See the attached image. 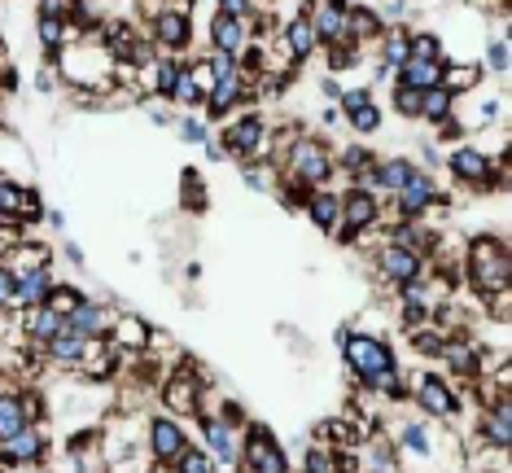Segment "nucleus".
<instances>
[{
    "mask_svg": "<svg viewBox=\"0 0 512 473\" xmlns=\"http://www.w3.org/2000/svg\"><path fill=\"white\" fill-rule=\"evenodd\" d=\"M0 180H5V176H0Z\"/></svg>",
    "mask_w": 512,
    "mask_h": 473,
    "instance_id": "55",
    "label": "nucleus"
},
{
    "mask_svg": "<svg viewBox=\"0 0 512 473\" xmlns=\"http://www.w3.org/2000/svg\"><path fill=\"white\" fill-rule=\"evenodd\" d=\"M482 71H495V75L508 71V40H504V36L486 44V66H482Z\"/></svg>",
    "mask_w": 512,
    "mask_h": 473,
    "instance_id": "45",
    "label": "nucleus"
},
{
    "mask_svg": "<svg viewBox=\"0 0 512 473\" xmlns=\"http://www.w3.org/2000/svg\"><path fill=\"white\" fill-rule=\"evenodd\" d=\"M149 329L141 316H127V311H114V320H110V329H106V338L114 342V351L119 355H141L145 346H149Z\"/></svg>",
    "mask_w": 512,
    "mask_h": 473,
    "instance_id": "21",
    "label": "nucleus"
},
{
    "mask_svg": "<svg viewBox=\"0 0 512 473\" xmlns=\"http://www.w3.org/2000/svg\"><path fill=\"white\" fill-rule=\"evenodd\" d=\"M18 79H14V71H5V62H0V88H14Z\"/></svg>",
    "mask_w": 512,
    "mask_h": 473,
    "instance_id": "54",
    "label": "nucleus"
},
{
    "mask_svg": "<svg viewBox=\"0 0 512 473\" xmlns=\"http://www.w3.org/2000/svg\"><path fill=\"white\" fill-rule=\"evenodd\" d=\"M171 101H180V106H202V92H197V84L189 79V66H184V75L176 79V88H171Z\"/></svg>",
    "mask_w": 512,
    "mask_h": 473,
    "instance_id": "44",
    "label": "nucleus"
},
{
    "mask_svg": "<svg viewBox=\"0 0 512 473\" xmlns=\"http://www.w3.org/2000/svg\"><path fill=\"white\" fill-rule=\"evenodd\" d=\"M477 438H482V447H491V452L504 456L512 447V399H495L482 408V417H477Z\"/></svg>",
    "mask_w": 512,
    "mask_h": 473,
    "instance_id": "17",
    "label": "nucleus"
},
{
    "mask_svg": "<svg viewBox=\"0 0 512 473\" xmlns=\"http://www.w3.org/2000/svg\"><path fill=\"white\" fill-rule=\"evenodd\" d=\"M407 57L412 62H447L442 36H434V31H407Z\"/></svg>",
    "mask_w": 512,
    "mask_h": 473,
    "instance_id": "37",
    "label": "nucleus"
},
{
    "mask_svg": "<svg viewBox=\"0 0 512 473\" xmlns=\"http://www.w3.org/2000/svg\"><path fill=\"white\" fill-rule=\"evenodd\" d=\"M407 395L416 399V408H421L429 421H447L451 425L460 417V395L442 373H416V382H407Z\"/></svg>",
    "mask_w": 512,
    "mask_h": 473,
    "instance_id": "8",
    "label": "nucleus"
},
{
    "mask_svg": "<svg viewBox=\"0 0 512 473\" xmlns=\"http://www.w3.org/2000/svg\"><path fill=\"white\" fill-rule=\"evenodd\" d=\"M184 206H193V211H197V206H206V189L197 193V171L184 176Z\"/></svg>",
    "mask_w": 512,
    "mask_h": 473,
    "instance_id": "52",
    "label": "nucleus"
},
{
    "mask_svg": "<svg viewBox=\"0 0 512 473\" xmlns=\"http://www.w3.org/2000/svg\"><path fill=\"white\" fill-rule=\"evenodd\" d=\"M145 447H149V456H154V465L171 469L184 447H189V430H184L180 417L158 412V417H149V425H145Z\"/></svg>",
    "mask_w": 512,
    "mask_h": 473,
    "instance_id": "9",
    "label": "nucleus"
},
{
    "mask_svg": "<svg viewBox=\"0 0 512 473\" xmlns=\"http://www.w3.org/2000/svg\"><path fill=\"white\" fill-rule=\"evenodd\" d=\"M79 303H84V294H79L75 290V285H53V290H49V298H44V307H53L57 311V316H71V311L79 307Z\"/></svg>",
    "mask_w": 512,
    "mask_h": 473,
    "instance_id": "41",
    "label": "nucleus"
},
{
    "mask_svg": "<svg viewBox=\"0 0 512 473\" xmlns=\"http://www.w3.org/2000/svg\"><path fill=\"white\" fill-rule=\"evenodd\" d=\"M250 22L246 18H228V14H215L211 18V49L215 53H228L241 62V53L250 49Z\"/></svg>",
    "mask_w": 512,
    "mask_h": 473,
    "instance_id": "20",
    "label": "nucleus"
},
{
    "mask_svg": "<svg viewBox=\"0 0 512 473\" xmlns=\"http://www.w3.org/2000/svg\"><path fill=\"white\" fill-rule=\"evenodd\" d=\"M40 215H44V206H40L36 189H22L14 180H0V219L22 224V219H40Z\"/></svg>",
    "mask_w": 512,
    "mask_h": 473,
    "instance_id": "22",
    "label": "nucleus"
},
{
    "mask_svg": "<svg viewBox=\"0 0 512 473\" xmlns=\"http://www.w3.org/2000/svg\"><path fill=\"white\" fill-rule=\"evenodd\" d=\"M442 202V193H438V184H434V176L421 167L412 180L403 184L399 193H394V215L399 219H421V215H429L434 206Z\"/></svg>",
    "mask_w": 512,
    "mask_h": 473,
    "instance_id": "15",
    "label": "nucleus"
},
{
    "mask_svg": "<svg viewBox=\"0 0 512 473\" xmlns=\"http://www.w3.org/2000/svg\"><path fill=\"white\" fill-rule=\"evenodd\" d=\"M53 268H36V272H27V276H14V307L22 311H31V307H40L44 298H49L53 290Z\"/></svg>",
    "mask_w": 512,
    "mask_h": 473,
    "instance_id": "29",
    "label": "nucleus"
},
{
    "mask_svg": "<svg viewBox=\"0 0 512 473\" xmlns=\"http://www.w3.org/2000/svg\"><path fill=\"white\" fill-rule=\"evenodd\" d=\"M346 36H351L355 44H372L386 36V18L377 14V9H351L346 14Z\"/></svg>",
    "mask_w": 512,
    "mask_h": 473,
    "instance_id": "33",
    "label": "nucleus"
},
{
    "mask_svg": "<svg viewBox=\"0 0 512 473\" xmlns=\"http://www.w3.org/2000/svg\"><path fill=\"white\" fill-rule=\"evenodd\" d=\"M0 259H5V268L14 272V276H27V272H36V268H49V263H53V250L44 246V241H22V237H18Z\"/></svg>",
    "mask_w": 512,
    "mask_h": 473,
    "instance_id": "25",
    "label": "nucleus"
},
{
    "mask_svg": "<svg viewBox=\"0 0 512 473\" xmlns=\"http://www.w3.org/2000/svg\"><path fill=\"white\" fill-rule=\"evenodd\" d=\"M482 62H447L442 66V92H451V97H469V92H477V84H482Z\"/></svg>",
    "mask_w": 512,
    "mask_h": 473,
    "instance_id": "31",
    "label": "nucleus"
},
{
    "mask_svg": "<svg viewBox=\"0 0 512 473\" xmlns=\"http://www.w3.org/2000/svg\"><path fill=\"white\" fill-rule=\"evenodd\" d=\"M337 163H342V171L359 184V189H368V184H372V167H377V158H372L364 145H346Z\"/></svg>",
    "mask_w": 512,
    "mask_h": 473,
    "instance_id": "35",
    "label": "nucleus"
},
{
    "mask_svg": "<svg viewBox=\"0 0 512 473\" xmlns=\"http://www.w3.org/2000/svg\"><path fill=\"white\" fill-rule=\"evenodd\" d=\"M302 14L311 18V27H316V36L324 49H333V44H346V14H351V5L346 0H311V9H302Z\"/></svg>",
    "mask_w": 512,
    "mask_h": 473,
    "instance_id": "16",
    "label": "nucleus"
},
{
    "mask_svg": "<svg viewBox=\"0 0 512 473\" xmlns=\"http://www.w3.org/2000/svg\"><path fill=\"white\" fill-rule=\"evenodd\" d=\"M92 338H79V333L66 325L57 338H49L44 342V355H49L53 364H62V368H79V360H84V346H88Z\"/></svg>",
    "mask_w": 512,
    "mask_h": 473,
    "instance_id": "32",
    "label": "nucleus"
},
{
    "mask_svg": "<svg viewBox=\"0 0 512 473\" xmlns=\"http://www.w3.org/2000/svg\"><path fill=\"white\" fill-rule=\"evenodd\" d=\"M202 421V447L219 469H241V443H246V421H232L224 412H211Z\"/></svg>",
    "mask_w": 512,
    "mask_h": 473,
    "instance_id": "5",
    "label": "nucleus"
},
{
    "mask_svg": "<svg viewBox=\"0 0 512 473\" xmlns=\"http://www.w3.org/2000/svg\"><path fill=\"white\" fill-rule=\"evenodd\" d=\"M241 469L246 473H289V460L263 425H250L246 443H241Z\"/></svg>",
    "mask_w": 512,
    "mask_h": 473,
    "instance_id": "12",
    "label": "nucleus"
},
{
    "mask_svg": "<svg viewBox=\"0 0 512 473\" xmlns=\"http://www.w3.org/2000/svg\"><path fill=\"white\" fill-rule=\"evenodd\" d=\"M206 66L215 71V79H224V75H232V71H241L237 57H228V53H211V57H206Z\"/></svg>",
    "mask_w": 512,
    "mask_h": 473,
    "instance_id": "50",
    "label": "nucleus"
},
{
    "mask_svg": "<svg viewBox=\"0 0 512 473\" xmlns=\"http://www.w3.org/2000/svg\"><path fill=\"white\" fill-rule=\"evenodd\" d=\"M346 123H351V132L372 136V132L381 128V106H377V101H368V106H359V110L346 114Z\"/></svg>",
    "mask_w": 512,
    "mask_h": 473,
    "instance_id": "42",
    "label": "nucleus"
},
{
    "mask_svg": "<svg viewBox=\"0 0 512 473\" xmlns=\"http://www.w3.org/2000/svg\"><path fill=\"white\" fill-rule=\"evenodd\" d=\"M53 66L62 71V79L79 92H110L114 75H119V62L110 57V49L97 36L71 40L62 53L53 57Z\"/></svg>",
    "mask_w": 512,
    "mask_h": 473,
    "instance_id": "1",
    "label": "nucleus"
},
{
    "mask_svg": "<svg viewBox=\"0 0 512 473\" xmlns=\"http://www.w3.org/2000/svg\"><path fill=\"white\" fill-rule=\"evenodd\" d=\"M447 171H451V180H456V184H464V189L486 193L491 184H499L508 176V154H499V163H491V154H486V149L460 145V149H451V154H447Z\"/></svg>",
    "mask_w": 512,
    "mask_h": 473,
    "instance_id": "4",
    "label": "nucleus"
},
{
    "mask_svg": "<svg viewBox=\"0 0 512 473\" xmlns=\"http://www.w3.org/2000/svg\"><path fill=\"white\" fill-rule=\"evenodd\" d=\"M193 40V18H189V0H167L154 14V44L162 53H180Z\"/></svg>",
    "mask_w": 512,
    "mask_h": 473,
    "instance_id": "11",
    "label": "nucleus"
},
{
    "mask_svg": "<svg viewBox=\"0 0 512 473\" xmlns=\"http://www.w3.org/2000/svg\"><path fill=\"white\" fill-rule=\"evenodd\" d=\"M285 171L289 180H298L302 189H324L337 171V158L329 154V145L316 141V136H294L285 145Z\"/></svg>",
    "mask_w": 512,
    "mask_h": 473,
    "instance_id": "3",
    "label": "nucleus"
},
{
    "mask_svg": "<svg viewBox=\"0 0 512 473\" xmlns=\"http://www.w3.org/2000/svg\"><path fill=\"white\" fill-rule=\"evenodd\" d=\"M184 66H189V79L197 84V92H202V101H206V92L215 88V71L206 62H184Z\"/></svg>",
    "mask_w": 512,
    "mask_h": 473,
    "instance_id": "46",
    "label": "nucleus"
},
{
    "mask_svg": "<svg viewBox=\"0 0 512 473\" xmlns=\"http://www.w3.org/2000/svg\"><path fill=\"white\" fill-rule=\"evenodd\" d=\"M40 18H71V0H40Z\"/></svg>",
    "mask_w": 512,
    "mask_h": 473,
    "instance_id": "53",
    "label": "nucleus"
},
{
    "mask_svg": "<svg viewBox=\"0 0 512 473\" xmlns=\"http://www.w3.org/2000/svg\"><path fill=\"white\" fill-rule=\"evenodd\" d=\"M110 320H114V311H106L97 298H84V303H79L71 316H66V325H71L79 338H106Z\"/></svg>",
    "mask_w": 512,
    "mask_h": 473,
    "instance_id": "26",
    "label": "nucleus"
},
{
    "mask_svg": "<svg viewBox=\"0 0 512 473\" xmlns=\"http://www.w3.org/2000/svg\"><path fill=\"white\" fill-rule=\"evenodd\" d=\"M267 145H272V136H267V123L259 114H241V119H232L228 132H224V154L241 158V163H259L267 154Z\"/></svg>",
    "mask_w": 512,
    "mask_h": 473,
    "instance_id": "10",
    "label": "nucleus"
},
{
    "mask_svg": "<svg viewBox=\"0 0 512 473\" xmlns=\"http://www.w3.org/2000/svg\"><path fill=\"white\" fill-rule=\"evenodd\" d=\"M246 184H250V189H272V184H276V171H267L263 163L259 167H246Z\"/></svg>",
    "mask_w": 512,
    "mask_h": 473,
    "instance_id": "49",
    "label": "nucleus"
},
{
    "mask_svg": "<svg viewBox=\"0 0 512 473\" xmlns=\"http://www.w3.org/2000/svg\"><path fill=\"white\" fill-rule=\"evenodd\" d=\"M407 31L412 27H386V36H381L377 44H381V66H399L407 62Z\"/></svg>",
    "mask_w": 512,
    "mask_h": 473,
    "instance_id": "39",
    "label": "nucleus"
},
{
    "mask_svg": "<svg viewBox=\"0 0 512 473\" xmlns=\"http://www.w3.org/2000/svg\"><path fill=\"white\" fill-rule=\"evenodd\" d=\"M44 417L40 395H27V390H0V438L18 434L22 425H36Z\"/></svg>",
    "mask_w": 512,
    "mask_h": 473,
    "instance_id": "19",
    "label": "nucleus"
},
{
    "mask_svg": "<svg viewBox=\"0 0 512 473\" xmlns=\"http://www.w3.org/2000/svg\"><path fill=\"white\" fill-rule=\"evenodd\" d=\"M202 377L193 373V368H180V373H171L167 382H162V408L171 412V417H202Z\"/></svg>",
    "mask_w": 512,
    "mask_h": 473,
    "instance_id": "13",
    "label": "nucleus"
},
{
    "mask_svg": "<svg viewBox=\"0 0 512 473\" xmlns=\"http://www.w3.org/2000/svg\"><path fill=\"white\" fill-rule=\"evenodd\" d=\"M307 219L320 228V233H329L333 237V228H337V215H342V193H333V189H311L307 193Z\"/></svg>",
    "mask_w": 512,
    "mask_h": 473,
    "instance_id": "30",
    "label": "nucleus"
},
{
    "mask_svg": "<svg viewBox=\"0 0 512 473\" xmlns=\"http://www.w3.org/2000/svg\"><path fill=\"white\" fill-rule=\"evenodd\" d=\"M394 110H399L403 119H416V114H421V92L394 84Z\"/></svg>",
    "mask_w": 512,
    "mask_h": 473,
    "instance_id": "43",
    "label": "nucleus"
},
{
    "mask_svg": "<svg viewBox=\"0 0 512 473\" xmlns=\"http://www.w3.org/2000/svg\"><path fill=\"white\" fill-rule=\"evenodd\" d=\"M377 272L386 276L390 285H407V281H421V276L429 272V259H421V255H412V250L386 241V246L377 250Z\"/></svg>",
    "mask_w": 512,
    "mask_h": 473,
    "instance_id": "18",
    "label": "nucleus"
},
{
    "mask_svg": "<svg viewBox=\"0 0 512 473\" xmlns=\"http://www.w3.org/2000/svg\"><path fill=\"white\" fill-rule=\"evenodd\" d=\"M180 136H184L189 145H206V141H211V128H206L202 119H184V123H180Z\"/></svg>",
    "mask_w": 512,
    "mask_h": 473,
    "instance_id": "48",
    "label": "nucleus"
},
{
    "mask_svg": "<svg viewBox=\"0 0 512 473\" xmlns=\"http://www.w3.org/2000/svg\"><path fill=\"white\" fill-rule=\"evenodd\" d=\"M171 473H219V465H215V460L211 456H206V447H184V452H180V460H176V465H171Z\"/></svg>",
    "mask_w": 512,
    "mask_h": 473,
    "instance_id": "40",
    "label": "nucleus"
},
{
    "mask_svg": "<svg viewBox=\"0 0 512 473\" xmlns=\"http://www.w3.org/2000/svg\"><path fill=\"white\" fill-rule=\"evenodd\" d=\"M464 272H469V285L477 290V298H491V294H504L512 285V255L508 246L491 233L473 237L469 250H464Z\"/></svg>",
    "mask_w": 512,
    "mask_h": 473,
    "instance_id": "2",
    "label": "nucleus"
},
{
    "mask_svg": "<svg viewBox=\"0 0 512 473\" xmlns=\"http://www.w3.org/2000/svg\"><path fill=\"white\" fill-rule=\"evenodd\" d=\"M342 355H346V364H351V373L359 382H372L377 373H386V368L399 364L394 360V346L381 338V333H346Z\"/></svg>",
    "mask_w": 512,
    "mask_h": 473,
    "instance_id": "6",
    "label": "nucleus"
},
{
    "mask_svg": "<svg viewBox=\"0 0 512 473\" xmlns=\"http://www.w3.org/2000/svg\"><path fill=\"white\" fill-rule=\"evenodd\" d=\"M44 456H49V434L40 430V421L22 425V430L9 438H0V460H5V465L36 469V465H44Z\"/></svg>",
    "mask_w": 512,
    "mask_h": 473,
    "instance_id": "14",
    "label": "nucleus"
},
{
    "mask_svg": "<svg viewBox=\"0 0 512 473\" xmlns=\"http://www.w3.org/2000/svg\"><path fill=\"white\" fill-rule=\"evenodd\" d=\"M381 211H386V206L377 202V193L351 184V189L342 193V215H337L333 237L337 241H359V233H372V228L381 224Z\"/></svg>",
    "mask_w": 512,
    "mask_h": 473,
    "instance_id": "7",
    "label": "nucleus"
},
{
    "mask_svg": "<svg viewBox=\"0 0 512 473\" xmlns=\"http://www.w3.org/2000/svg\"><path fill=\"white\" fill-rule=\"evenodd\" d=\"M451 110H456V97H451V92L425 88L421 92V114H416V119H425V123H434V128H442V123L451 119Z\"/></svg>",
    "mask_w": 512,
    "mask_h": 473,
    "instance_id": "36",
    "label": "nucleus"
},
{
    "mask_svg": "<svg viewBox=\"0 0 512 473\" xmlns=\"http://www.w3.org/2000/svg\"><path fill=\"white\" fill-rule=\"evenodd\" d=\"M302 473H342V452H333L329 443H316L302 452Z\"/></svg>",
    "mask_w": 512,
    "mask_h": 473,
    "instance_id": "38",
    "label": "nucleus"
},
{
    "mask_svg": "<svg viewBox=\"0 0 512 473\" xmlns=\"http://www.w3.org/2000/svg\"><path fill=\"white\" fill-rule=\"evenodd\" d=\"M281 44L289 49L294 62H307V57L320 49V36H316V27H311V18L298 14V18H289L285 27H281Z\"/></svg>",
    "mask_w": 512,
    "mask_h": 473,
    "instance_id": "27",
    "label": "nucleus"
},
{
    "mask_svg": "<svg viewBox=\"0 0 512 473\" xmlns=\"http://www.w3.org/2000/svg\"><path fill=\"white\" fill-rule=\"evenodd\" d=\"M259 9V0H215V14H228V18H250Z\"/></svg>",
    "mask_w": 512,
    "mask_h": 473,
    "instance_id": "47",
    "label": "nucleus"
},
{
    "mask_svg": "<svg viewBox=\"0 0 512 473\" xmlns=\"http://www.w3.org/2000/svg\"><path fill=\"white\" fill-rule=\"evenodd\" d=\"M237 101H250V75L246 71H232V75H224V79H215V88L206 92V110L215 114H228Z\"/></svg>",
    "mask_w": 512,
    "mask_h": 473,
    "instance_id": "23",
    "label": "nucleus"
},
{
    "mask_svg": "<svg viewBox=\"0 0 512 473\" xmlns=\"http://www.w3.org/2000/svg\"><path fill=\"white\" fill-rule=\"evenodd\" d=\"M14 307V272L5 268V259H0V311Z\"/></svg>",
    "mask_w": 512,
    "mask_h": 473,
    "instance_id": "51",
    "label": "nucleus"
},
{
    "mask_svg": "<svg viewBox=\"0 0 512 473\" xmlns=\"http://www.w3.org/2000/svg\"><path fill=\"white\" fill-rule=\"evenodd\" d=\"M416 171H421V167H416L412 158H386V163L372 167V184H368V189L372 193H390V198H394V193H399L403 184L416 176Z\"/></svg>",
    "mask_w": 512,
    "mask_h": 473,
    "instance_id": "28",
    "label": "nucleus"
},
{
    "mask_svg": "<svg viewBox=\"0 0 512 473\" xmlns=\"http://www.w3.org/2000/svg\"><path fill=\"white\" fill-rule=\"evenodd\" d=\"M364 438H368V425L355 417H329L320 425V443H329L333 452H359Z\"/></svg>",
    "mask_w": 512,
    "mask_h": 473,
    "instance_id": "24",
    "label": "nucleus"
},
{
    "mask_svg": "<svg viewBox=\"0 0 512 473\" xmlns=\"http://www.w3.org/2000/svg\"><path fill=\"white\" fill-rule=\"evenodd\" d=\"M442 66L447 62H407L399 66V79L394 84H403V88H416V92H425V88H438L442 84Z\"/></svg>",
    "mask_w": 512,
    "mask_h": 473,
    "instance_id": "34",
    "label": "nucleus"
}]
</instances>
